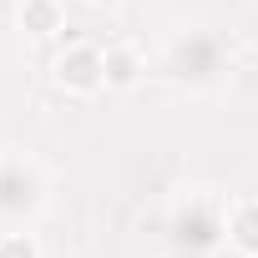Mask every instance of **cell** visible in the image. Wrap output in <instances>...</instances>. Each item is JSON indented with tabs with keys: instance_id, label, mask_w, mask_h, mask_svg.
<instances>
[{
	"instance_id": "cell-8",
	"label": "cell",
	"mask_w": 258,
	"mask_h": 258,
	"mask_svg": "<svg viewBox=\"0 0 258 258\" xmlns=\"http://www.w3.org/2000/svg\"><path fill=\"white\" fill-rule=\"evenodd\" d=\"M0 258H41V243L31 228H0Z\"/></svg>"
},
{
	"instance_id": "cell-7",
	"label": "cell",
	"mask_w": 258,
	"mask_h": 258,
	"mask_svg": "<svg viewBox=\"0 0 258 258\" xmlns=\"http://www.w3.org/2000/svg\"><path fill=\"white\" fill-rule=\"evenodd\" d=\"M16 26L26 36H56L66 26V11L61 0H16Z\"/></svg>"
},
{
	"instance_id": "cell-9",
	"label": "cell",
	"mask_w": 258,
	"mask_h": 258,
	"mask_svg": "<svg viewBox=\"0 0 258 258\" xmlns=\"http://www.w3.org/2000/svg\"><path fill=\"white\" fill-rule=\"evenodd\" d=\"M86 6H96V11H111V6H121V0H86Z\"/></svg>"
},
{
	"instance_id": "cell-3",
	"label": "cell",
	"mask_w": 258,
	"mask_h": 258,
	"mask_svg": "<svg viewBox=\"0 0 258 258\" xmlns=\"http://www.w3.org/2000/svg\"><path fill=\"white\" fill-rule=\"evenodd\" d=\"M51 203V177L46 167L21 152V147H0V228H31Z\"/></svg>"
},
{
	"instance_id": "cell-2",
	"label": "cell",
	"mask_w": 258,
	"mask_h": 258,
	"mask_svg": "<svg viewBox=\"0 0 258 258\" xmlns=\"http://www.w3.org/2000/svg\"><path fill=\"white\" fill-rule=\"evenodd\" d=\"M228 248V203L208 187H187L162 218L167 258H218Z\"/></svg>"
},
{
	"instance_id": "cell-5",
	"label": "cell",
	"mask_w": 258,
	"mask_h": 258,
	"mask_svg": "<svg viewBox=\"0 0 258 258\" xmlns=\"http://www.w3.org/2000/svg\"><path fill=\"white\" fill-rule=\"evenodd\" d=\"M101 56H106V91H132V86H142L147 56H142L132 41H111V46H101Z\"/></svg>"
},
{
	"instance_id": "cell-1",
	"label": "cell",
	"mask_w": 258,
	"mask_h": 258,
	"mask_svg": "<svg viewBox=\"0 0 258 258\" xmlns=\"http://www.w3.org/2000/svg\"><path fill=\"white\" fill-rule=\"evenodd\" d=\"M157 76L177 91H218L233 76V46L213 26H177L157 51Z\"/></svg>"
},
{
	"instance_id": "cell-6",
	"label": "cell",
	"mask_w": 258,
	"mask_h": 258,
	"mask_svg": "<svg viewBox=\"0 0 258 258\" xmlns=\"http://www.w3.org/2000/svg\"><path fill=\"white\" fill-rule=\"evenodd\" d=\"M228 248L238 258H258V198L228 203Z\"/></svg>"
},
{
	"instance_id": "cell-4",
	"label": "cell",
	"mask_w": 258,
	"mask_h": 258,
	"mask_svg": "<svg viewBox=\"0 0 258 258\" xmlns=\"http://www.w3.org/2000/svg\"><path fill=\"white\" fill-rule=\"evenodd\" d=\"M51 81H56L61 96H76V101L101 96L106 91V56H101V46H91V41L61 46L56 61H51Z\"/></svg>"
}]
</instances>
